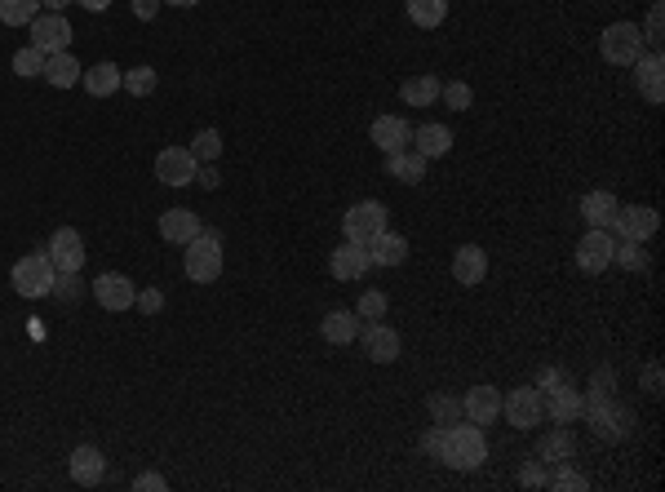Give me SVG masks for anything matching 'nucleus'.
<instances>
[{
	"instance_id": "obj_39",
	"label": "nucleus",
	"mask_w": 665,
	"mask_h": 492,
	"mask_svg": "<svg viewBox=\"0 0 665 492\" xmlns=\"http://www.w3.org/2000/svg\"><path fill=\"white\" fill-rule=\"evenodd\" d=\"M49 297H58V302H80L85 297V280H80V271H71V275H54V289H49Z\"/></svg>"
},
{
	"instance_id": "obj_8",
	"label": "nucleus",
	"mask_w": 665,
	"mask_h": 492,
	"mask_svg": "<svg viewBox=\"0 0 665 492\" xmlns=\"http://www.w3.org/2000/svg\"><path fill=\"white\" fill-rule=\"evenodd\" d=\"M45 253H49V262H54L58 275H71V271H85L89 249H85V235H80L76 227H58L54 235H49Z\"/></svg>"
},
{
	"instance_id": "obj_13",
	"label": "nucleus",
	"mask_w": 665,
	"mask_h": 492,
	"mask_svg": "<svg viewBox=\"0 0 665 492\" xmlns=\"http://www.w3.org/2000/svg\"><path fill=\"white\" fill-rule=\"evenodd\" d=\"M581 408H586V391H577L568 377L546 391V417L555 426H577L581 422Z\"/></svg>"
},
{
	"instance_id": "obj_27",
	"label": "nucleus",
	"mask_w": 665,
	"mask_h": 492,
	"mask_svg": "<svg viewBox=\"0 0 665 492\" xmlns=\"http://www.w3.org/2000/svg\"><path fill=\"white\" fill-rule=\"evenodd\" d=\"M386 178L404 182V187H417V182H426V156H417V151H391L386 156Z\"/></svg>"
},
{
	"instance_id": "obj_2",
	"label": "nucleus",
	"mask_w": 665,
	"mask_h": 492,
	"mask_svg": "<svg viewBox=\"0 0 665 492\" xmlns=\"http://www.w3.org/2000/svg\"><path fill=\"white\" fill-rule=\"evenodd\" d=\"M599 54L612 67H634L643 58V32L639 23H608L599 36Z\"/></svg>"
},
{
	"instance_id": "obj_40",
	"label": "nucleus",
	"mask_w": 665,
	"mask_h": 492,
	"mask_svg": "<svg viewBox=\"0 0 665 492\" xmlns=\"http://www.w3.org/2000/svg\"><path fill=\"white\" fill-rule=\"evenodd\" d=\"M546 484L555 488V492H586V488H590V479H586V475H577V470H572L568 461H564V466H559V475H550Z\"/></svg>"
},
{
	"instance_id": "obj_22",
	"label": "nucleus",
	"mask_w": 665,
	"mask_h": 492,
	"mask_svg": "<svg viewBox=\"0 0 665 492\" xmlns=\"http://www.w3.org/2000/svg\"><path fill=\"white\" fill-rule=\"evenodd\" d=\"M572 457H577V435H572V426H555L537 439V461H546V466H564Z\"/></svg>"
},
{
	"instance_id": "obj_52",
	"label": "nucleus",
	"mask_w": 665,
	"mask_h": 492,
	"mask_svg": "<svg viewBox=\"0 0 665 492\" xmlns=\"http://www.w3.org/2000/svg\"><path fill=\"white\" fill-rule=\"evenodd\" d=\"M133 14H138L142 23H151V18L160 14V0H133Z\"/></svg>"
},
{
	"instance_id": "obj_41",
	"label": "nucleus",
	"mask_w": 665,
	"mask_h": 492,
	"mask_svg": "<svg viewBox=\"0 0 665 492\" xmlns=\"http://www.w3.org/2000/svg\"><path fill=\"white\" fill-rule=\"evenodd\" d=\"M386 306H391V302H386V293H382V289H368V293L360 297V302H355V315H360V320H382Z\"/></svg>"
},
{
	"instance_id": "obj_54",
	"label": "nucleus",
	"mask_w": 665,
	"mask_h": 492,
	"mask_svg": "<svg viewBox=\"0 0 665 492\" xmlns=\"http://www.w3.org/2000/svg\"><path fill=\"white\" fill-rule=\"evenodd\" d=\"M40 5H45V9H49V14H63V9L71 5V0H40Z\"/></svg>"
},
{
	"instance_id": "obj_3",
	"label": "nucleus",
	"mask_w": 665,
	"mask_h": 492,
	"mask_svg": "<svg viewBox=\"0 0 665 492\" xmlns=\"http://www.w3.org/2000/svg\"><path fill=\"white\" fill-rule=\"evenodd\" d=\"M182 266H187V280L213 284L222 275V235L218 231H200L196 240L187 244V258H182Z\"/></svg>"
},
{
	"instance_id": "obj_14",
	"label": "nucleus",
	"mask_w": 665,
	"mask_h": 492,
	"mask_svg": "<svg viewBox=\"0 0 665 492\" xmlns=\"http://www.w3.org/2000/svg\"><path fill=\"white\" fill-rule=\"evenodd\" d=\"M360 346L373 364H395L399 360V333L382 320H364L360 324Z\"/></svg>"
},
{
	"instance_id": "obj_29",
	"label": "nucleus",
	"mask_w": 665,
	"mask_h": 492,
	"mask_svg": "<svg viewBox=\"0 0 665 492\" xmlns=\"http://www.w3.org/2000/svg\"><path fill=\"white\" fill-rule=\"evenodd\" d=\"M413 151H417V156H426V160L448 156V151H453V129H448V125H422V129H413Z\"/></svg>"
},
{
	"instance_id": "obj_16",
	"label": "nucleus",
	"mask_w": 665,
	"mask_h": 492,
	"mask_svg": "<svg viewBox=\"0 0 665 492\" xmlns=\"http://www.w3.org/2000/svg\"><path fill=\"white\" fill-rule=\"evenodd\" d=\"M200 231H204V222H200L196 209H165V213H160V240H165V244L187 249Z\"/></svg>"
},
{
	"instance_id": "obj_43",
	"label": "nucleus",
	"mask_w": 665,
	"mask_h": 492,
	"mask_svg": "<svg viewBox=\"0 0 665 492\" xmlns=\"http://www.w3.org/2000/svg\"><path fill=\"white\" fill-rule=\"evenodd\" d=\"M661 18H665V9H661V5H652V9H648V23L639 27V32H643V45L661 49V40H665V36H661Z\"/></svg>"
},
{
	"instance_id": "obj_35",
	"label": "nucleus",
	"mask_w": 665,
	"mask_h": 492,
	"mask_svg": "<svg viewBox=\"0 0 665 492\" xmlns=\"http://www.w3.org/2000/svg\"><path fill=\"white\" fill-rule=\"evenodd\" d=\"M40 0H0V23L5 27H32Z\"/></svg>"
},
{
	"instance_id": "obj_5",
	"label": "nucleus",
	"mask_w": 665,
	"mask_h": 492,
	"mask_svg": "<svg viewBox=\"0 0 665 492\" xmlns=\"http://www.w3.org/2000/svg\"><path fill=\"white\" fill-rule=\"evenodd\" d=\"M501 417H506L515 430H532L546 422V395L537 391V386H515L510 395H501Z\"/></svg>"
},
{
	"instance_id": "obj_20",
	"label": "nucleus",
	"mask_w": 665,
	"mask_h": 492,
	"mask_svg": "<svg viewBox=\"0 0 665 492\" xmlns=\"http://www.w3.org/2000/svg\"><path fill=\"white\" fill-rule=\"evenodd\" d=\"M368 138H373V147L377 151H404L408 142H413V125H408L404 116H377L373 120V129H368Z\"/></svg>"
},
{
	"instance_id": "obj_1",
	"label": "nucleus",
	"mask_w": 665,
	"mask_h": 492,
	"mask_svg": "<svg viewBox=\"0 0 665 492\" xmlns=\"http://www.w3.org/2000/svg\"><path fill=\"white\" fill-rule=\"evenodd\" d=\"M439 461H444L448 470H479L488 461V435L484 426L475 422H457L444 430V448H439Z\"/></svg>"
},
{
	"instance_id": "obj_12",
	"label": "nucleus",
	"mask_w": 665,
	"mask_h": 492,
	"mask_svg": "<svg viewBox=\"0 0 665 492\" xmlns=\"http://www.w3.org/2000/svg\"><path fill=\"white\" fill-rule=\"evenodd\" d=\"M661 227V218H657V209H648V204H630V209H617V218H612V235L617 240H643L648 244L652 235H657Z\"/></svg>"
},
{
	"instance_id": "obj_34",
	"label": "nucleus",
	"mask_w": 665,
	"mask_h": 492,
	"mask_svg": "<svg viewBox=\"0 0 665 492\" xmlns=\"http://www.w3.org/2000/svg\"><path fill=\"white\" fill-rule=\"evenodd\" d=\"M612 266H621V271H648V249H643V240H617V249H612Z\"/></svg>"
},
{
	"instance_id": "obj_32",
	"label": "nucleus",
	"mask_w": 665,
	"mask_h": 492,
	"mask_svg": "<svg viewBox=\"0 0 665 492\" xmlns=\"http://www.w3.org/2000/svg\"><path fill=\"white\" fill-rule=\"evenodd\" d=\"M404 9L413 18V27H422V32H435L448 18V0H404Z\"/></svg>"
},
{
	"instance_id": "obj_15",
	"label": "nucleus",
	"mask_w": 665,
	"mask_h": 492,
	"mask_svg": "<svg viewBox=\"0 0 665 492\" xmlns=\"http://www.w3.org/2000/svg\"><path fill=\"white\" fill-rule=\"evenodd\" d=\"M32 45L40 49V54H63V49H71V23L63 14H36Z\"/></svg>"
},
{
	"instance_id": "obj_46",
	"label": "nucleus",
	"mask_w": 665,
	"mask_h": 492,
	"mask_svg": "<svg viewBox=\"0 0 665 492\" xmlns=\"http://www.w3.org/2000/svg\"><path fill=\"white\" fill-rule=\"evenodd\" d=\"M133 488H138V492H165V488H169V479H165V475H156V470H142V475L133 479Z\"/></svg>"
},
{
	"instance_id": "obj_18",
	"label": "nucleus",
	"mask_w": 665,
	"mask_h": 492,
	"mask_svg": "<svg viewBox=\"0 0 665 492\" xmlns=\"http://www.w3.org/2000/svg\"><path fill=\"white\" fill-rule=\"evenodd\" d=\"M462 413H466V422H475V426H493L497 417H501V395H497V386H488V382L470 386L466 399H462Z\"/></svg>"
},
{
	"instance_id": "obj_45",
	"label": "nucleus",
	"mask_w": 665,
	"mask_h": 492,
	"mask_svg": "<svg viewBox=\"0 0 665 492\" xmlns=\"http://www.w3.org/2000/svg\"><path fill=\"white\" fill-rule=\"evenodd\" d=\"M612 386H617V373H612V368H595V377H590V395H612Z\"/></svg>"
},
{
	"instance_id": "obj_11",
	"label": "nucleus",
	"mask_w": 665,
	"mask_h": 492,
	"mask_svg": "<svg viewBox=\"0 0 665 492\" xmlns=\"http://www.w3.org/2000/svg\"><path fill=\"white\" fill-rule=\"evenodd\" d=\"M196 173H200V160L191 156V147H165L156 156V178L165 187H191Z\"/></svg>"
},
{
	"instance_id": "obj_17",
	"label": "nucleus",
	"mask_w": 665,
	"mask_h": 492,
	"mask_svg": "<svg viewBox=\"0 0 665 492\" xmlns=\"http://www.w3.org/2000/svg\"><path fill=\"white\" fill-rule=\"evenodd\" d=\"M634 85H639V94L648 98L652 107L665 102V58H661V49H652V54H643L639 63H634Z\"/></svg>"
},
{
	"instance_id": "obj_19",
	"label": "nucleus",
	"mask_w": 665,
	"mask_h": 492,
	"mask_svg": "<svg viewBox=\"0 0 665 492\" xmlns=\"http://www.w3.org/2000/svg\"><path fill=\"white\" fill-rule=\"evenodd\" d=\"M67 470H71V484L94 488V484H102V475H107V457H102L94 444H80V448H71Z\"/></svg>"
},
{
	"instance_id": "obj_49",
	"label": "nucleus",
	"mask_w": 665,
	"mask_h": 492,
	"mask_svg": "<svg viewBox=\"0 0 665 492\" xmlns=\"http://www.w3.org/2000/svg\"><path fill=\"white\" fill-rule=\"evenodd\" d=\"M519 484H524V488H541V484H546V470H541V461H528V466L519 470Z\"/></svg>"
},
{
	"instance_id": "obj_28",
	"label": "nucleus",
	"mask_w": 665,
	"mask_h": 492,
	"mask_svg": "<svg viewBox=\"0 0 665 492\" xmlns=\"http://www.w3.org/2000/svg\"><path fill=\"white\" fill-rule=\"evenodd\" d=\"M40 76H45L54 89H71V85H80L85 67L76 63V54H71V49H63V54H49L45 58V71H40Z\"/></svg>"
},
{
	"instance_id": "obj_48",
	"label": "nucleus",
	"mask_w": 665,
	"mask_h": 492,
	"mask_svg": "<svg viewBox=\"0 0 665 492\" xmlns=\"http://www.w3.org/2000/svg\"><path fill=\"white\" fill-rule=\"evenodd\" d=\"M643 391H648L652 399H661V364H643Z\"/></svg>"
},
{
	"instance_id": "obj_9",
	"label": "nucleus",
	"mask_w": 665,
	"mask_h": 492,
	"mask_svg": "<svg viewBox=\"0 0 665 492\" xmlns=\"http://www.w3.org/2000/svg\"><path fill=\"white\" fill-rule=\"evenodd\" d=\"M612 249H617V235L603 231V227H590L577 244V266L586 275H603L612 266Z\"/></svg>"
},
{
	"instance_id": "obj_50",
	"label": "nucleus",
	"mask_w": 665,
	"mask_h": 492,
	"mask_svg": "<svg viewBox=\"0 0 665 492\" xmlns=\"http://www.w3.org/2000/svg\"><path fill=\"white\" fill-rule=\"evenodd\" d=\"M196 182H200L204 191H218V187H222V173H218V164H200Z\"/></svg>"
},
{
	"instance_id": "obj_7",
	"label": "nucleus",
	"mask_w": 665,
	"mask_h": 492,
	"mask_svg": "<svg viewBox=\"0 0 665 492\" xmlns=\"http://www.w3.org/2000/svg\"><path fill=\"white\" fill-rule=\"evenodd\" d=\"M54 262H49V253H27V258L14 262V271H9V284H14L23 297H49L54 289Z\"/></svg>"
},
{
	"instance_id": "obj_23",
	"label": "nucleus",
	"mask_w": 665,
	"mask_h": 492,
	"mask_svg": "<svg viewBox=\"0 0 665 492\" xmlns=\"http://www.w3.org/2000/svg\"><path fill=\"white\" fill-rule=\"evenodd\" d=\"M484 275H488V253L479 244H462L453 253V280L462 289H475V284H484Z\"/></svg>"
},
{
	"instance_id": "obj_6",
	"label": "nucleus",
	"mask_w": 665,
	"mask_h": 492,
	"mask_svg": "<svg viewBox=\"0 0 665 492\" xmlns=\"http://www.w3.org/2000/svg\"><path fill=\"white\" fill-rule=\"evenodd\" d=\"M386 227H391V218H386L382 200H360V204H351V209L342 213V235L351 244H368L373 235H382Z\"/></svg>"
},
{
	"instance_id": "obj_37",
	"label": "nucleus",
	"mask_w": 665,
	"mask_h": 492,
	"mask_svg": "<svg viewBox=\"0 0 665 492\" xmlns=\"http://www.w3.org/2000/svg\"><path fill=\"white\" fill-rule=\"evenodd\" d=\"M191 156H196L200 164H218V156H222V133L218 129H200L196 138H191Z\"/></svg>"
},
{
	"instance_id": "obj_53",
	"label": "nucleus",
	"mask_w": 665,
	"mask_h": 492,
	"mask_svg": "<svg viewBox=\"0 0 665 492\" xmlns=\"http://www.w3.org/2000/svg\"><path fill=\"white\" fill-rule=\"evenodd\" d=\"M76 5H85V9H89V14H102V9H107V5H111V0H76Z\"/></svg>"
},
{
	"instance_id": "obj_36",
	"label": "nucleus",
	"mask_w": 665,
	"mask_h": 492,
	"mask_svg": "<svg viewBox=\"0 0 665 492\" xmlns=\"http://www.w3.org/2000/svg\"><path fill=\"white\" fill-rule=\"evenodd\" d=\"M120 89H129L133 98H151L156 94V67H133V71H125V80H120Z\"/></svg>"
},
{
	"instance_id": "obj_4",
	"label": "nucleus",
	"mask_w": 665,
	"mask_h": 492,
	"mask_svg": "<svg viewBox=\"0 0 665 492\" xmlns=\"http://www.w3.org/2000/svg\"><path fill=\"white\" fill-rule=\"evenodd\" d=\"M581 417H586V422L595 426V435L608 439V444H612V439H626L630 435V413L612 395H586Z\"/></svg>"
},
{
	"instance_id": "obj_31",
	"label": "nucleus",
	"mask_w": 665,
	"mask_h": 492,
	"mask_svg": "<svg viewBox=\"0 0 665 492\" xmlns=\"http://www.w3.org/2000/svg\"><path fill=\"white\" fill-rule=\"evenodd\" d=\"M120 80H125V71H120L116 63H94V67H85L80 85H85L94 98H111L120 89Z\"/></svg>"
},
{
	"instance_id": "obj_30",
	"label": "nucleus",
	"mask_w": 665,
	"mask_h": 492,
	"mask_svg": "<svg viewBox=\"0 0 665 492\" xmlns=\"http://www.w3.org/2000/svg\"><path fill=\"white\" fill-rule=\"evenodd\" d=\"M439 89H444V80L431 76V71H422V76H408L404 85H399V98H404L408 107H435Z\"/></svg>"
},
{
	"instance_id": "obj_42",
	"label": "nucleus",
	"mask_w": 665,
	"mask_h": 492,
	"mask_svg": "<svg viewBox=\"0 0 665 492\" xmlns=\"http://www.w3.org/2000/svg\"><path fill=\"white\" fill-rule=\"evenodd\" d=\"M45 58L49 54H40L36 45H27V49H18V54H14V71H18V76H40V71H45Z\"/></svg>"
},
{
	"instance_id": "obj_44",
	"label": "nucleus",
	"mask_w": 665,
	"mask_h": 492,
	"mask_svg": "<svg viewBox=\"0 0 665 492\" xmlns=\"http://www.w3.org/2000/svg\"><path fill=\"white\" fill-rule=\"evenodd\" d=\"M133 306H138L142 315H160V311H165V293H160V289H142Z\"/></svg>"
},
{
	"instance_id": "obj_21",
	"label": "nucleus",
	"mask_w": 665,
	"mask_h": 492,
	"mask_svg": "<svg viewBox=\"0 0 665 492\" xmlns=\"http://www.w3.org/2000/svg\"><path fill=\"white\" fill-rule=\"evenodd\" d=\"M368 249L364 244H351L346 240L342 249H333V258H329V271H333V280H342V284H355V280H364V271H368Z\"/></svg>"
},
{
	"instance_id": "obj_55",
	"label": "nucleus",
	"mask_w": 665,
	"mask_h": 492,
	"mask_svg": "<svg viewBox=\"0 0 665 492\" xmlns=\"http://www.w3.org/2000/svg\"><path fill=\"white\" fill-rule=\"evenodd\" d=\"M160 5H178V9H191V5H200V0H160Z\"/></svg>"
},
{
	"instance_id": "obj_47",
	"label": "nucleus",
	"mask_w": 665,
	"mask_h": 492,
	"mask_svg": "<svg viewBox=\"0 0 665 492\" xmlns=\"http://www.w3.org/2000/svg\"><path fill=\"white\" fill-rule=\"evenodd\" d=\"M444 430H448V426H431V430L422 435V453H426V457L439 461V448H444Z\"/></svg>"
},
{
	"instance_id": "obj_26",
	"label": "nucleus",
	"mask_w": 665,
	"mask_h": 492,
	"mask_svg": "<svg viewBox=\"0 0 665 492\" xmlns=\"http://www.w3.org/2000/svg\"><path fill=\"white\" fill-rule=\"evenodd\" d=\"M617 196H612L608 187H595V191H586L581 196V218H586V227H603L608 231L612 227V218H617Z\"/></svg>"
},
{
	"instance_id": "obj_25",
	"label": "nucleus",
	"mask_w": 665,
	"mask_h": 492,
	"mask_svg": "<svg viewBox=\"0 0 665 492\" xmlns=\"http://www.w3.org/2000/svg\"><path fill=\"white\" fill-rule=\"evenodd\" d=\"M364 249H368V262H373V266H404L408 262V240L399 231H391V227H386L382 235H373Z\"/></svg>"
},
{
	"instance_id": "obj_38",
	"label": "nucleus",
	"mask_w": 665,
	"mask_h": 492,
	"mask_svg": "<svg viewBox=\"0 0 665 492\" xmlns=\"http://www.w3.org/2000/svg\"><path fill=\"white\" fill-rule=\"evenodd\" d=\"M439 98H444L448 111H470V102H475V89H470L466 80H448V85L439 89Z\"/></svg>"
},
{
	"instance_id": "obj_10",
	"label": "nucleus",
	"mask_w": 665,
	"mask_h": 492,
	"mask_svg": "<svg viewBox=\"0 0 665 492\" xmlns=\"http://www.w3.org/2000/svg\"><path fill=\"white\" fill-rule=\"evenodd\" d=\"M89 293L98 297L102 311H133V302H138V289H133L129 275L120 271H102L94 284H89Z\"/></svg>"
},
{
	"instance_id": "obj_33",
	"label": "nucleus",
	"mask_w": 665,
	"mask_h": 492,
	"mask_svg": "<svg viewBox=\"0 0 665 492\" xmlns=\"http://www.w3.org/2000/svg\"><path fill=\"white\" fill-rule=\"evenodd\" d=\"M426 413H431V426H457L466 417L462 413V399L448 395V391H439V395L426 399Z\"/></svg>"
},
{
	"instance_id": "obj_24",
	"label": "nucleus",
	"mask_w": 665,
	"mask_h": 492,
	"mask_svg": "<svg viewBox=\"0 0 665 492\" xmlns=\"http://www.w3.org/2000/svg\"><path fill=\"white\" fill-rule=\"evenodd\" d=\"M360 324H364V320H360L355 311L337 306V311H329V315L320 320V337H324L329 346H351L355 337H360Z\"/></svg>"
},
{
	"instance_id": "obj_51",
	"label": "nucleus",
	"mask_w": 665,
	"mask_h": 492,
	"mask_svg": "<svg viewBox=\"0 0 665 492\" xmlns=\"http://www.w3.org/2000/svg\"><path fill=\"white\" fill-rule=\"evenodd\" d=\"M559 382H564V373H559V368H541V373H537V382H532V386H537V391L546 395L550 386H559Z\"/></svg>"
}]
</instances>
